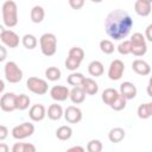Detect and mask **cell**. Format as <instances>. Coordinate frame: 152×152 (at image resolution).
Segmentation results:
<instances>
[{
  "label": "cell",
  "mask_w": 152,
  "mask_h": 152,
  "mask_svg": "<svg viewBox=\"0 0 152 152\" xmlns=\"http://www.w3.org/2000/svg\"><path fill=\"white\" fill-rule=\"evenodd\" d=\"M133 26V19L128 12L116 8L108 13L104 20L106 33L114 40H121L128 36Z\"/></svg>",
  "instance_id": "6da1fadb"
},
{
  "label": "cell",
  "mask_w": 152,
  "mask_h": 152,
  "mask_svg": "<svg viewBox=\"0 0 152 152\" xmlns=\"http://www.w3.org/2000/svg\"><path fill=\"white\" fill-rule=\"evenodd\" d=\"M2 21L7 27H14L18 24V7L13 0H6L1 7Z\"/></svg>",
  "instance_id": "7a4b0ae2"
},
{
  "label": "cell",
  "mask_w": 152,
  "mask_h": 152,
  "mask_svg": "<svg viewBox=\"0 0 152 152\" xmlns=\"http://www.w3.org/2000/svg\"><path fill=\"white\" fill-rule=\"evenodd\" d=\"M40 50L44 56H53L57 51V38L53 33H44L39 39Z\"/></svg>",
  "instance_id": "3957f363"
},
{
  "label": "cell",
  "mask_w": 152,
  "mask_h": 152,
  "mask_svg": "<svg viewBox=\"0 0 152 152\" xmlns=\"http://www.w3.org/2000/svg\"><path fill=\"white\" fill-rule=\"evenodd\" d=\"M5 77L10 83H18L23 80V71L18 64L13 61H10L5 64Z\"/></svg>",
  "instance_id": "277c9868"
},
{
  "label": "cell",
  "mask_w": 152,
  "mask_h": 152,
  "mask_svg": "<svg viewBox=\"0 0 152 152\" xmlns=\"http://www.w3.org/2000/svg\"><path fill=\"white\" fill-rule=\"evenodd\" d=\"M26 87L30 91H32L33 94H37V95H44L48 93V89H49V86H48V82L43 78H39V77H28V80L26 81Z\"/></svg>",
  "instance_id": "5b68a950"
},
{
  "label": "cell",
  "mask_w": 152,
  "mask_h": 152,
  "mask_svg": "<svg viewBox=\"0 0 152 152\" xmlns=\"http://www.w3.org/2000/svg\"><path fill=\"white\" fill-rule=\"evenodd\" d=\"M34 133V126L31 122H23L12 129V137L17 140H21L31 137Z\"/></svg>",
  "instance_id": "8992f818"
},
{
  "label": "cell",
  "mask_w": 152,
  "mask_h": 152,
  "mask_svg": "<svg viewBox=\"0 0 152 152\" xmlns=\"http://www.w3.org/2000/svg\"><path fill=\"white\" fill-rule=\"evenodd\" d=\"M0 28H1L0 39H1L2 44L11 49L17 48L19 45V36L12 30H6L4 27H0Z\"/></svg>",
  "instance_id": "52a82bcc"
},
{
  "label": "cell",
  "mask_w": 152,
  "mask_h": 152,
  "mask_svg": "<svg viewBox=\"0 0 152 152\" xmlns=\"http://www.w3.org/2000/svg\"><path fill=\"white\" fill-rule=\"evenodd\" d=\"M124 71H125V64L120 59H114L110 65H109V69H108V77L112 80V81H119L122 75H124Z\"/></svg>",
  "instance_id": "ba28073f"
},
{
  "label": "cell",
  "mask_w": 152,
  "mask_h": 152,
  "mask_svg": "<svg viewBox=\"0 0 152 152\" xmlns=\"http://www.w3.org/2000/svg\"><path fill=\"white\" fill-rule=\"evenodd\" d=\"M0 107L4 112H13L17 109V95L14 93H5L0 99Z\"/></svg>",
  "instance_id": "9c48e42d"
},
{
  "label": "cell",
  "mask_w": 152,
  "mask_h": 152,
  "mask_svg": "<svg viewBox=\"0 0 152 152\" xmlns=\"http://www.w3.org/2000/svg\"><path fill=\"white\" fill-rule=\"evenodd\" d=\"M64 118L69 124H77L82 120V110L76 106H69L64 112Z\"/></svg>",
  "instance_id": "30bf717a"
},
{
  "label": "cell",
  "mask_w": 152,
  "mask_h": 152,
  "mask_svg": "<svg viewBox=\"0 0 152 152\" xmlns=\"http://www.w3.org/2000/svg\"><path fill=\"white\" fill-rule=\"evenodd\" d=\"M50 96L55 101H65L70 97V90L64 86H53L50 89Z\"/></svg>",
  "instance_id": "8fae6325"
},
{
  "label": "cell",
  "mask_w": 152,
  "mask_h": 152,
  "mask_svg": "<svg viewBox=\"0 0 152 152\" xmlns=\"http://www.w3.org/2000/svg\"><path fill=\"white\" fill-rule=\"evenodd\" d=\"M46 115V109L43 104L40 103H37V104H33L31 108H30V112H28V116L31 120L33 121H42Z\"/></svg>",
  "instance_id": "7c38bea8"
},
{
  "label": "cell",
  "mask_w": 152,
  "mask_h": 152,
  "mask_svg": "<svg viewBox=\"0 0 152 152\" xmlns=\"http://www.w3.org/2000/svg\"><path fill=\"white\" fill-rule=\"evenodd\" d=\"M120 94L126 100H132L137 96V87L132 82H124L120 84Z\"/></svg>",
  "instance_id": "4fadbf2b"
},
{
  "label": "cell",
  "mask_w": 152,
  "mask_h": 152,
  "mask_svg": "<svg viewBox=\"0 0 152 152\" xmlns=\"http://www.w3.org/2000/svg\"><path fill=\"white\" fill-rule=\"evenodd\" d=\"M132 69L134 70V72H137L138 75L141 76H146L151 72V66L147 62L142 61V59H135L132 63Z\"/></svg>",
  "instance_id": "5bb4252c"
},
{
  "label": "cell",
  "mask_w": 152,
  "mask_h": 152,
  "mask_svg": "<svg viewBox=\"0 0 152 152\" xmlns=\"http://www.w3.org/2000/svg\"><path fill=\"white\" fill-rule=\"evenodd\" d=\"M86 99V91L83 90V88L81 86H76L70 90V100L72 103L78 104L82 103Z\"/></svg>",
  "instance_id": "9a60e30c"
},
{
  "label": "cell",
  "mask_w": 152,
  "mask_h": 152,
  "mask_svg": "<svg viewBox=\"0 0 152 152\" xmlns=\"http://www.w3.org/2000/svg\"><path fill=\"white\" fill-rule=\"evenodd\" d=\"M134 11L138 15L147 17L152 12V7H151V4L148 2H145L142 0H137L134 4Z\"/></svg>",
  "instance_id": "2e32d148"
},
{
  "label": "cell",
  "mask_w": 152,
  "mask_h": 152,
  "mask_svg": "<svg viewBox=\"0 0 152 152\" xmlns=\"http://www.w3.org/2000/svg\"><path fill=\"white\" fill-rule=\"evenodd\" d=\"M81 87L83 88V90L86 91V94L88 95H95L97 91H99V86L97 83L93 80V78H89V77H86L81 84Z\"/></svg>",
  "instance_id": "e0dca14e"
},
{
  "label": "cell",
  "mask_w": 152,
  "mask_h": 152,
  "mask_svg": "<svg viewBox=\"0 0 152 152\" xmlns=\"http://www.w3.org/2000/svg\"><path fill=\"white\" fill-rule=\"evenodd\" d=\"M125 137H126V132H125V129L121 128V127H114V128H112V129L109 131V133H108V139H109L112 142H114V144L120 142L121 140H124Z\"/></svg>",
  "instance_id": "ac0fdd59"
},
{
  "label": "cell",
  "mask_w": 152,
  "mask_h": 152,
  "mask_svg": "<svg viewBox=\"0 0 152 152\" xmlns=\"http://www.w3.org/2000/svg\"><path fill=\"white\" fill-rule=\"evenodd\" d=\"M119 94L120 93L116 89H114V88H107L102 93V101L110 107V104L116 100V97L119 96Z\"/></svg>",
  "instance_id": "d6986e66"
},
{
  "label": "cell",
  "mask_w": 152,
  "mask_h": 152,
  "mask_svg": "<svg viewBox=\"0 0 152 152\" xmlns=\"http://www.w3.org/2000/svg\"><path fill=\"white\" fill-rule=\"evenodd\" d=\"M63 114V109L59 104L57 103H53V104H50L49 108H48V118L50 120H53V121H57L62 118Z\"/></svg>",
  "instance_id": "ffe728a7"
},
{
  "label": "cell",
  "mask_w": 152,
  "mask_h": 152,
  "mask_svg": "<svg viewBox=\"0 0 152 152\" xmlns=\"http://www.w3.org/2000/svg\"><path fill=\"white\" fill-rule=\"evenodd\" d=\"M30 15H31V20H32L34 24H39V23H42V21L44 20V18H45V11H44V8H43L42 6L36 5V6L32 7Z\"/></svg>",
  "instance_id": "44dd1931"
},
{
  "label": "cell",
  "mask_w": 152,
  "mask_h": 152,
  "mask_svg": "<svg viewBox=\"0 0 152 152\" xmlns=\"http://www.w3.org/2000/svg\"><path fill=\"white\" fill-rule=\"evenodd\" d=\"M103 71H104V68H103V64L100 61H93L88 65V72L91 76H95V77L102 76Z\"/></svg>",
  "instance_id": "7402d4cb"
},
{
  "label": "cell",
  "mask_w": 152,
  "mask_h": 152,
  "mask_svg": "<svg viewBox=\"0 0 152 152\" xmlns=\"http://www.w3.org/2000/svg\"><path fill=\"white\" fill-rule=\"evenodd\" d=\"M72 135V129L70 126H61L56 131V137L59 140H69Z\"/></svg>",
  "instance_id": "603a6c76"
},
{
  "label": "cell",
  "mask_w": 152,
  "mask_h": 152,
  "mask_svg": "<svg viewBox=\"0 0 152 152\" xmlns=\"http://www.w3.org/2000/svg\"><path fill=\"white\" fill-rule=\"evenodd\" d=\"M13 152H34L36 146L30 142H15L12 147Z\"/></svg>",
  "instance_id": "cb8c5ba5"
},
{
  "label": "cell",
  "mask_w": 152,
  "mask_h": 152,
  "mask_svg": "<svg viewBox=\"0 0 152 152\" xmlns=\"http://www.w3.org/2000/svg\"><path fill=\"white\" fill-rule=\"evenodd\" d=\"M138 116L140 119H148L152 116V109H151V103H142L138 108Z\"/></svg>",
  "instance_id": "d4e9b609"
},
{
  "label": "cell",
  "mask_w": 152,
  "mask_h": 152,
  "mask_svg": "<svg viewBox=\"0 0 152 152\" xmlns=\"http://www.w3.org/2000/svg\"><path fill=\"white\" fill-rule=\"evenodd\" d=\"M21 43H23V45H24L26 49L32 50V49H34V48L37 46V43H38V42H37V38H36L33 34L27 33V34H25V36L23 37Z\"/></svg>",
  "instance_id": "484cf974"
},
{
  "label": "cell",
  "mask_w": 152,
  "mask_h": 152,
  "mask_svg": "<svg viewBox=\"0 0 152 152\" xmlns=\"http://www.w3.org/2000/svg\"><path fill=\"white\" fill-rule=\"evenodd\" d=\"M30 97L25 94H20V95H17V109L19 110H25L26 108H28L30 106Z\"/></svg>",
  "instance_id": "4316f807"
},
{
  "label": "cell",
  "mask_w": 152,
  "mask_h": 152,
  "mask_svg": "<svg viewBox=\"0 0 152 152\" xmlns=\"http://www.w3.org/2000/svg\"><path fill=\"white\" fill-rule=\"evenodd\" d=\"M61 75H62L61 70L56 66H50L45 70V76L49 81H58L61 78Z\"/></svg>",
  "instance_id": "83f0119b"
},
{
  "label": "cell",
  "mask_w": 152,
  "mask_h": 152,
  "mask_svg": "<svg viewBox=\"0 0 152 152\" xmlns=\"http://www.w3.org/2000/svg\"><path fill=\"white\" fill-rule=\"evenodd\" d=\"M84 78H86V77H84L81 72H71V74L68 76V80H66V81H68V83H69L70 86L76 87V86H81Z\"/></svg>",
  "instance_id": "f1b7e54d"
},
{
  "label": "cell",
  "mask_w": 152,
  "mask_h": 152,
  "mask_svg": "<svg viewBox=\"0 0 152 152\" xmlns=\"http://www.w3.org/2000/svg\"><path fill=\"white\" fill-rule=\"evenodd\" d=\"M81 62H82V61H80V59H77V58H75V57L68 56V58L65 59V68H66L68 70H70V71H75L76 69L80 68Z\"/></svg>",
  "instance_id": "f546056e"
},
{
  "label": "cell",
  "mask_w": 152,
  "mask_h": 152,
  "mask_svg": "<svg viewBox=\"0 0 152 152\" xmlns=\"http://www.w3.org/2000/svg\"><path fill=\"white\" fill-rule=\"evenodd\" d=\"M100 49H101V51H102L103 53L110 55V53L114 52V49H115V48H114V44H113L110 40L103 39V40L100 42Z\"/></svg>",
  "instance_id": "4dcf8cb0"
},
{
  "label": "cell",
  "mask_w": 152,
  "mask_h": 152,
  "mask_svg": "<svg viewBox=\"0 0 152 152\" xmlns=\"http://www.w3.org/2000/svg\"><path fill=\"white\" fill-rule=\"evenodd\" d=\"M126 101H127V100H126L121 94H119V96L116 97V100L110 104V108L114 109V110H116V112L122 110V109L126 107Z\"/></svg>",
  "instance_id": "1f68e13d"
},
{
  "label": "cell",
  "mask_w": 152,
  "mask_h": 152,
  "mask_svg": "<svg viewBox=\"0 0 152 152\" xmlns=\"http://www.w3.org/2000/svg\"><path fill=\"white\" fill-rule=\"evenodd\" d=\"M118 51L119 53L121 55H128V53H132V42L131 39L129 40H124L119 44L118 46Z\"/></svg>",
  "instance_id": "d6a6232c"
},
{
  "label": "cell",
  "mask_w": 152,
  "mask_h": 152,
  "mask_svg": "<svg viewBox=\"0 0 152 152\" xmlns=\"http://www.w3.org/2000/svg\"><path fill=\"white\" fill-rule=\"evenodd\" d=\"M147 51V45L146 44H132V53L134 56H144Z\"/></svg>",
  "instance_id": "836d02e7"
},
{
  "label": "cell",
  "mask_w": 152,
  "mask_h": 152,
  "mask_svg": "<svg viewBox=\"0 0 152 152\" xmlns=\"http://www.w3.org/2000/svg\"><path fill=\"white\" fill-rule=\"evenodd\" d=\"M102 147H103L102 146V142L100 140H97V139L90 140L88 142V145H87V150L89 152H101L102 151Z\"/></svg>",
  "instance_id": "e575fe53"
},
{
  "label": "cell",
  "mask_w": 152,
  "mask_h": 152,
  "mask_svg": "<svg viewBox=\"0 0 152 152\" xmlns=\"http://www.w3.org/2000/svg\"><path fill=\"white\" fill-rule=\"evenodd\" d=\"M69 56L75 57L77 59H80V61H83V58H84V51H83V49H81L78 46H74V48H71L69 50Z\"/></svg>",
  "instance_id": "d590c367"
},
{
  "label": "cell",
  "mask_w": 152,
  "mask_h": 152,
  "mask_svg": "<svg viewBox=\"0 0 152 152\" xmlns=\"http://www.w3.org/2000/svg\"><path fill=\"white\" fill-rule=\"evenodd\" d=\"M131 42H132V44H146V38H145V36H142V33L135 32L132 34Z\"/></svg>",
  "instance_id": "8d00e7d4"
},
{
  "label": "cell",
  "mask_w": 152,
  "mask_h": 152,
  "mask_svg": "<svg viewBox=\"0 0 152 152\" xmlns=\"http://www.w3.org/2000/svg\"><path fill=\"white\" fill-rule=\"evenodd\" d=\"M68 1H69L70 7L74 10H80L84 5V0H68Z\"/></svg>",
  "instance_id": "74e56055"
},
{
  "label": "cell",
  "mask_w": 152,
  "mask_h": 152,
  "mask_svg": "<svg viewBox=\"0 0 152 152\" xmlns=\"http://www.w3.org/2000/svg\"><path fill=\"white\" fill-rule=\"evenodd\" d=\"M8 135V129L5 125H1L0 126V140H4L6 139V137Z\"/></svg>",
  "instance_id": "f35d334b"
},
{
  "label": "cell",
  "mask_w": 152,
  "mask_h": 152,
  "mask_svg": "<svg viewBox=\"0 0 152 152\" xmlns=\"http://www.w3.org/2000/svg\"><path fill=\"white\" fill-rule=\"evenodd\" d=\"M145 38L148 42H152V24H150L145 30Z\"/></svg>",
  "instance_id": "ab89813d"
},
{
  "label": "cell",
  "mask_w": 152,
  "mask_h": 152,
  "mask_svg": "<svg viewBox=\"0 0 152 152\" xmlns=\"http://www.w3.org/2000/svg\"><path fill=\"white\" fill-rule=\"evenodd\" d=\"M0 51H1V56H0V61L1 62H4L5 59H6V49H5V46H0Z\"/></svg>",
  "instance_id": "60d3db41"
},
{
  "label": "cell",
  "mask_w": 152,
  "mask_h": 152,
  "mask_svg": "<svg viewBox=\"0 0 152 152\" xmlns=\"http://www.w3.org/2000/svg\"><path fill=\"white\" fill-rule=\"evenodd\" d=\"M68 151H80V152H83L84 151V147H82V146H72Z\"/></svg>",
  "instance_id": "b9f144b4"
},
{
  "label": "cell",
  "mask_w": 152,
  "mask_h": 152,
  "mask_svg": "<svg viewBox=\"0 0 152 152\" xmlns=\"http://www.w3.org/2000/svg\"><path fill=\"white\" fill-rule=\"evenodd\" d=\"M0 152H8V147L5 144H0Z\"/></svg>",
  "instance_id": "7bdbcfd3"
},
{
  "label": "cell",
  "mask_w": 152,
  "mask_h": 152,
  "mask_svg": "<svg viewBox=\"0 0 152 152\" xmlns=\"http://www.w3.org/2000/svg\"><path fill=\"white\" fill-rule=\"evenodd\" d=\"M146 91H147V95L152 97V86H151V84H148V86H147V88H146Z\"/></svg>",
  "instance_id": "ee69618b"
},
{
  "label": "cell",
  "mask_w": 152,
  "mask_h": 152,
  "mask_svg": "<svg viewBox=\"0 0 152 152\" xmlns=\"http://www.w3.org/2000/svg\"><path fill=\"white\" fill-rule=\"evenodd\" d=\"M0 86H1V87H0V90L2 91V90H4V81H0Z\"/></svg>",
  "instance_id": "f6af8a7d"
},
{
  "label": "cell",
  "mask_w": 152,
  "mask_h": 152,
  "mask_svg": "<svg viewBox=\"0 0 152 152\" xmlns=\"http://www.w3.org/2000/svg\"><path fill=\"white\" fill-rule=\"evenodd\" d=\"M148 84H151V86H152V76L150 77V81H148Z\"/></svg>",
  "instance_id": "bcb514c9"
},
{
  "label": "cell",
  "mask_w": 152,
  "mask_h": 152,
  "mask_svg": "<svg viewBox=\"0 0 152 152\" xmlns=\"http://www.w3.org/2000/svg\"><path fill=\"white\" fill-rule=\"evenodd\" d=\"M90 1H93V2H101L102 0H90Z\"/></svg>",
  "instance_id": "7dc6e473"
},
{
  "label": "cell",
  "mask_w": 152,
  "mask_h": 152,
  "mask_svg": "<svg viewBox=\"0 0 152 152\" xmlns=\"http://www.w3.org/2000/svg\"><path fill=\"white\" fill-rule=\"evenodd\" d=\"M142 1H145V2H148V4H151V2H152V0H142Z\"/></svg>",
  "instance_id": "c3c4849f"
}]
</instances>
